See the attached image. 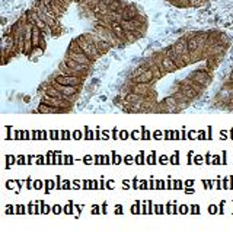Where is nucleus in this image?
<instances>
[{
    "instance_id": "f257e3e1",
    "label": "nucleus",
    "mask_w": 233,
    "mask_h": 235,
    "mask_svg": "<svg viewBox=\"0 0 233 235\" xmlns=\"http://www.w3.org/2000/svg\"><path fill=\"white\" fill-rule=\"evenodd\" d=\"M77 41H79V44H80V47H82L83 53H85L92 61H95L96 59L101 57V54H99V51H98V48H96V45L92 44V42H89L83 35H79V37H77Z\"/></svg>"
},
{
    "instance_id": "f03ea898",
    "label": "nucleus",
    "mask_w": 233,
    "mask_h": 235,
    "mask_svg": "<svg viewBox=\"0 0 233 235\" xmlns=\"http://www.w3.org/2000/svg\"><path fill=\"white\" fill-rule=\"evenodd\" d=\"M50 83H51L57 91H60L63 95L68 97L73 102H75V99L77 98V93H79V88H77V86H67V85H61V83H58V82H56V80H53V79H51Z\"/></svg>"
},
{
    "instance_id": "7ed1b4c3",
    "label": "nucleus",
    "mask_w": 233,
    "mask_h": 235,
    "mask_svg": "<svg viewBox=\"0 0 233 235\" xmlns=\"http://www.w3.org/2000/svg\"><path fill=\"white\" fill-rule=\"evenodd\" d=\"M191 80L200 83V85H204V86H208L210 82H211V75L207 69H201V70H194V72L188 76Z\"/></svg>"
},
{
    "instance_id": "20e7f679",
    "label": "nucleus",
    "mask_w": 233,
    "mask_h": 235,
    "mask_svg": "<svg viewBox=\"0 0 233 235\" xmlns=\"http://www.w3.org/2000/svg\"><path fill=\"white\" fill-rule=\"evenodd\" d=\"M44 104L47 105H50V107H56V108H64V110H72V105L73 102H70V101H64V99H58V98H54V97H50V95H42V101Z\"/></svg>"
},
{
    "instance_id": "39448f33",
    "label": "nucleus",
    "mask_w": 233,
    "mask_h": 235,
    "mask_svg": "<svg viewBox=\"0 0 233 235\" xmlns=\"http://www.w3.org/2000/svg\"><path fill=\"white\" fill-rule=\"evenodd\" d=\"M53 80H56V82H58V83H61V85H67V86H77V88H80L82 86V83H83V78H79V76H67V75H58V76H56Z\"/></svg>"
},
{
    "instance_id": "423d86ee",
    "label": "nucleus",
    "mask_w": 233,
    "mask_h": 235,
    "mask_svg": "<svg viewBox=\"0 0 233 235\" xmlns=\"http://www.w3.org/2000/svg\"><path fill=\"white\" fill-rule=\"evenodd\" d=\"M172 48H173V51H175L176 54H179V56H184V54H186V53H190V48H188V38H186V37L179 38V40L172 45Z\"/></svg>"
},
{
    "instance_id": "0eeeda50",
    "label": "nucleus",
    "mask_w": 233,
    "mask_h": 235,
    "mask_svg": "<svg viewBox=\"0 0 233 235\" xmlns=\"http://www.w3.org/2000/svg\"><path fill=\"white\" fill-rule=\"evenodd\" d=\"M70 69L72 70H76V72H79V73H83V75H86L87 76V73H89V69L90 67H87V66H83V64H80V63H77V61H75L73 59H70V57H64V60H63Z\"/></svg>"
},
{
    "instance_id": "6e6552de",
    "label": "nucleus",
    "mask_w": 233,
    "mask_h": 235,
    "mask_svg": "<svg viewBox=\"0 0 233 235\" xmlns=\"http://www.w3.org/2000/svg\"><path fill=\"white\" fill-rule=\"evenodd\" d=\"M66 56L70 57V59H73L75 61H77L80 64H83V66H87V67H90V64H92V60L85 53H75L72 50H67V54Z\"/></svg>"
},
{
    "instance_id": "1a4fd4ad",
    "label": "nucleus",
    "mask_w": 233,
    "mask_h": 235,
    "mask_svg": "<svg viewBox=\"0 0 233 235\" xmlns=\"http://www.w3.org/2000/svg\"><path fill=\"white\" fill-rule=\"evenodd\" d=\"M163 73H169V72H175V70H178V67H176V64H175V61L171 59V57H168V56H165L163 54V59H162V64H160V67H159Z\"/></svg>"
},
{
    "instance_id": "9d476101",
    "label": "nucleus",
    "mask_w": 233,
    "mask_h": 235,
    "mask_svg": "<svg viewBox=\"0 0 233 235\" xmlns=\"http://www.w3.org/2000/svg\"><path fill=\"white\" fill-rule=\"evenodd\" d=\"M102 2H104V3L106 5V6H109V5H111V3L114 2V0H102Z\"/></svg>"
},
{
    "instance_id": "9b49d317",
    "label": "nucleus",
    "mask_w": 233,
    "mask_h": 235,
    "mask_svg": "<svg viewBox=\"0 0 233 235\" xmlns=\"http://www.w3.org/2000/svg\"><path fill=\"white\" fill-rule=\"evenodd\" d=\"M63 2H64V5L68 7V5H70V2H72V0H63Z\"/></svg>"
},
{
    "instance_id": "f8f14e48",
    "label": "nucleus",
    "mask_w": 233,
    "mask_h": 235,
    "mask_svg": "<svg viewBox=\"0 0 233 235\" xmlns=\"http://www.w3.org/2000/svg\"><path fill=\"white\" fill-rule=\"evenodd\" d=\"M205 2H208V0H204V3H205Z\"/></svg>"
}]
</instances>
